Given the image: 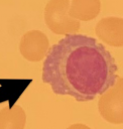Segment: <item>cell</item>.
Instances as JSON below:
<instances>
[{"mask_svg": "<svg viewBox=\"0 0 123 129\" xmlns=\"http://www.w3.org/2000/svg\"><path fill=\"white\" fill-rule=\"evenodd\" d=\"M117 71L114 57L102 43L72 33L49 47L42 64V82L56 95L87 102L114 86Z\"/></svg>", "mask_w": 123, "mask_h": 129, "instance_id": "cell-1", "label": "cell"}, {"mask_svg": "<svg viewBox=\"0 0 123 129\" xmlns=\"http://www.w3.org/2000/svg\"><path fill=\"white\" fill-rule=\"evenodd\" d=\"M44 21L55 34L68 35L80 30V21L70 15L69 0H49L44 7Z\"/></svg>", "mask_w": 123, "mask_h": 129, "instance_id": "cell-2", "label": "cell"}, {"mask_svg": "<svg viewBox=\"0 0 123 129\" xmlns=\"http://www.w3.org/2000/svg\"><path fill=\"white\" fill-rule=\"evenodd\" d=\"M102 118L112 124L123 123V78L118 77L114 86L102 94L98 101Z\"/></svg>", "mask_w": 123, "mask_h": 129, "instance_id": "cell-3", "label": "cell"}, {"mask_svg": "<svg viewBox=\"0 0 123 129\" xmlns=\"http://www.w3.org/2000/svg\"><path fill=\"white\" fill-rule=\"evenodd\" d=\"M49 49L47 36L39 30H30L23 34L19 42L21 55L32 62L40 61L45 58Z\"/></svg>", "mask_w": 123, "mask_h": 129, "instance_id": "cell-4", "label": "cell"}, {"mask_svg": "<svg viewBox=\"0 0 123 129\" xmlns=\"http://www.w3.org/2000/svg\"><path fill=\"white\" fill-rule=\"evenodd\" d=\"M95 32L104 43L115 47L123 46V18L104 17L97 23Z\"/></svg>", "mask_w": 123, "mask_h": 129, "instance_id": "cell-5", "label": "cell"}, {"mask_svg": "<svg viewBox=\"0 0 123 129\" xmlns=\"http://www.w3.org/2000/svg\"><path fill=\"white\" fill-rule=\"evenodd\" d=\"M100 10V0H72L70 15L79 21H90L98 16Z\"/></svg>", "mask_w": 123, "mask_h": 129, "instance_id": "cell-6", "label": "cell"}, {"mask_svg": "<svg viewBox=\"0 0 123 129\" xmlns=\"http://www.w3.org/2000/svg\"><path fill=\"white\" fill-rule=\"evenodd\" d=\"M25 124L26 114L19 105L0 110V129H24Z\"/></svg>", "mask_w": 123, "mask_h": 129, "instance_id": "cell-7", "label": "cell"}, {"mask_svg": "<svg viewBox=\"0 0 123 129\" xmlns=\"http://www.w3.org/2000/svg\"><path fill=\"white\" fill-rule=\"evenodd\" d=\"M67 129H91L89 126L85 125V124H81V123H77V124H73L71 126H69Z\"/></svg>", "mask_w": 123, "mask_h": 129, "instance_id": "cell-8", "label": "cell"}]
</instances>
